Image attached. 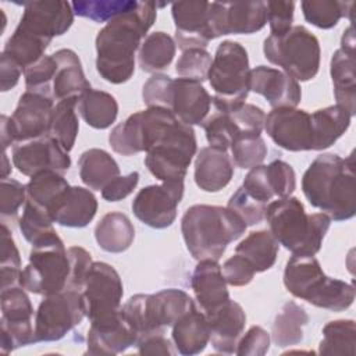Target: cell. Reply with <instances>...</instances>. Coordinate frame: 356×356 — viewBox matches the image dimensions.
<instances>
[{
  "mask_svg": "<svg viewBox=\"0 0 356 356\" xmlns=\"http://www.w3.org/2000/svg\"><path fill=\"white\" fill-rule=\"evenodd\" d=\"M264 57L296 81L313 79L320 68L318 39L303 25H293L282 35H268L263 44Z\"/></svg>",
  "mask_w": 356,
  "mask_h": 356,
  "instance_id": "9",
  "label": "cell"
},
{
  "mask_svg": "<svg viewBox=\"0 0 356 356\" xmlns=\"http://www.w3.org/2000/svg\"><path fill=\"white\" fill-rule=\"evenodd\" d=\"M138 335L121 314L92 321L88 330L89 355H118L131 346H136Z\"/></svg>",
  "mask_w": 356,
  "mask_h": 356,
  "instance_id": "24",
  "label": "cell"
},
{
  "mask_svg": "<svg viewBox=\"0 0 356 356\" xmlns=\"http://www.w3.org/2000/svg\"><path fill=\"white\" fill-rule=\"evenodd\" d=\"M191 286L203 313L216 309L229 299L227 281L217 260H199L191 278Z\"/></svg>",
  "mask_w": 356,
  "mask_h": 356,
  "instance_id": "27",
  "label": "cell"
},
{
  "mask_svg": "<svg viewBox=\"0 0 356 356\" xmlns=\"http://www.w3.org/2000/svg\"><path fill=\"white\" fill-rule=\"evenodd\" d=\"M229 147L234 165L242 170H250L260 165L268 152L261 135H241Z\"/></svg>",
  "mask_w": 356,
  "mask_h": 356,
  "instance_id": "47",
  "label": "cell"
},
{
  "mask_svg": "<svg viewBox=\"0 0 356 356\" xmlns=\"http://www.w3.org/2000/svg\"><path fill=\"white\" fill-rule=\"evenodd\" d=\"M70 273L68 249L57 236L32 246L29 263L19 275V285L26 292L47 296L67 289Z\"/></svg>",
  "mask_w": 356,
  "mask_h": 356,
  "instance_id": "11",
  "label": "cell"
},
{
  "mask_svg": "<svg viewBox=\"0 0 356 356\" xmlns=\"http://www.w3.org/2000/svg\"><path fill=\"white\" fill-rule=\"evenodd\" d=\"M171 338L178 353L185 356L202 353L210 342L206 314L197 309L182 314L172 325Z\"/></svg>",
  "mask_w": 356,
  "mask_h": 356,
  "instance_id": "30",
  "label": "cell"
},
{
  "mask_svg": "<svg viewBox=\"0 0 356 356\" xmlns=\"http://www.w3.org/2000/svg\"><path fill=\"white\" fill-rule=\"evenodd\" d=\"M210 1H175L171 14L175 24V44L184 51L206 49L214 39L210 28Z\"/></svg>",
  "mask_w": 356,
  "mask_h": 356,
  "instance_id": "22",
  "label": "cell"
},
{
  "mask_svg": "<svg viewBox=\"0 0 356 356\" xmlns=\"http://www.w3.org/2000/svg\"><path fill=\"white\" fill-rule=\"evenodd\" d=\"M26 185L14 178H4L0 184V214L1 218L14 220L26 203Z\"/></svg>",
  "mask_w": 356,
  "mask_h": 356,
  "instance_id": "52",
  "label": "cell"
},
{
  "mask_svg": "<svg viewBox=\"0 0 356 356\" xmlns=\"http://www.w3.org/2000/svg\"><path fill=\"white\" fill-rule=\"evenodd\" d=\"M95 239L103 250L122 253L131 248L135 239V228L124 213L110 211L96 224Z\"/></svg>",
  "mask_w": 356,
  "mask_h": 356,
  "instance_id": "34",
  "label": "cell"
},
{
  "mask_svg": "<svg viewBox=\"0 0 356 356\" xmlns=\"http://www.w3.org/2000/svg\"><path fill=\"white\" fill-rule=\"evenodd\" d=\"M21 257L13 239L11 231L1 222V257H0V278L1 289L19 285L21 275Z\"/></svg>",
  "mask_w": 356,
  "mask_h": 356,
  "instance_id": "48",
  "label": "cell"
},
{
  "mask_svg": "<svg viewBox=\"0 0 356 356\" xmlns=\"http://www.w3.org/2000/svg\"><path fill=\"white\" fill-rule=\"evenodd\" d=\"M139 355H175L177 349L172 348L170 339L164 337V332H154L140 338L136 343Z\"/></svg>",
  "mask_w": 356,
  "mask_h": 356,
  "instance_id": "59",
  "label": "cell"
},
{
  "mask_svg": "<svg viewBox=\"0 0 356 356\" xmlns=\"http://www.w3.org/2000/svg\"><path fill=\"white\" fill-rule=\"evenodd\" d=\"M249 57L246 49L234 40H224L216 49L209 70V83L214 90L211 103L220 113H231L239 108L249 89Z\"/></svg>",
  "mask_w": 356,
  "mask_h": 356,
  "instance_id": "7",
  "label": "cell"
},
{
  "mask_svg": "<svg viewBox=\"0 0 356 356\" xmlns=\"http://www.w3.org/2000/svg\"><path fill=\"white\" fill-rule=\"evenodd\" d=\"M248 225L243 220L222 206L193 204L181 218V232L185 246L193 259L220 260L227 246L241 238Z\"/></svg>",
  "mask_w": 356,
  "mask_h": 356,
  "instance_id": "3",
  "label": "cell"
},
{
  "mask_svg": "<svg viewBox=\"0 0 356 356\" xmlns=\"http://www.w3.org/2000/svg\"><path fill=\"white\" fill-rule=\"evenodd\" d=\"M202 127L210 146L221 150H228L232 142L242 135L229 113L216 111L203 121Z\"/></svg>",
  "mask_w": 356,
  "mask_h": 356,
  "instance_id": "46",
  "label": "cell"
},
{
  "mask_svg": "<svg viewBox=\"0 0 356 356\" xmlns=\"http://www.w3.org/2000/svg\"><path fill=\"white\" fill-rule=\"evenodd\" d=\"M139 182V172L132 171L128 175H120L113 179L103 191L102 197L107 202H118L129 196L134 189L138 186Z\"/></svg>",
  "mask_w": 356,
  "mask_h": 356,
  "instance_id": "58",
  "label": "cell"
},
{
  "mask_svg": "<svg viewBox=\"0 0 356 356\" xmlns=\"http://www.w3.org/2000/svg\"><path fill=\"white\" fill-rule=\"evenodd\" d=\"M71 185L63 174L56 171H44L31 177L26 184V200L44 210L49 216ZM51 218V217H50Z\"/></svg>",
  "mask_w": 356,
  "mask_h": 356,
  "instance_id": "37",
  "label": "cell"
},
{
  "mask_svg": "<svg viewBox=\"0 0 356 356\" xmlns=\"http://www.w3.org/2000/svg\"><path fill=\"white\" fill-rule=\"evenodd\" d=\"M222 274L227 285L245 286L253 280L256 270L246 257L235 253L222 264Z\"/></svg>",
  "mask_w": 356,
  "mask_h": 356,
  "instance_id": "56",
  "label": "cell"
},
{
  "mask_svg": "<svg viewBox=\"0 0 356 356\" xmlns=\"http://www.w3.org/2000/svg\"><path fill=\"white\" fill-rule=\"evenodd\" d=\"M159 6L164 4L138 1L135 8L113 18L97 32L96 70L104 81L120 85L132 78L135 53L154 24Z\"/></svg>",
  "mask_w": 356,
  "mask_h": 356,
  "instance_id": "1",
  "label": "cell"
},
{
  "mask_svg": "<svg viewBox=\"0 0 356 356\" xmlns=\"http://www.w3.org/2000/svg\"><path fill=\"white\" fill-rule=\"evenodd\" d=\"M136 3V0H79L71 4L75 15L100 24L131 11Z\"/></svg>",
  "mask_w": 356,
  "mask_h": 356,
  "instance_id": "45",
  "label": "cell"
},
{
  "mask_svg": "<svg viewBox=\"0 0 356 356\" xmlns=\"http://www.w3.org/2000/svg\"><path fill=\"white\" fill-rule=\"evenodd\" d=\"M177 51L175 40L165 32L157 31L146 35L143 39L139 53L138 63L142 71L149 74H157L167 68L174 60Z\"/></svg>",
  "mask_w": 356,
  "mask_h": 356,
  "instance_id": "39",
  "label": "cell"
},
{
  "mask_svg": "<svg viewBox=\"0 0 356 356\" xmlns=\"http://www.w3.org/2000/svg\"><path fill=\"white\" fill-rule=\"evenodd\" d=\"M50 43L51 42L40 39L17 26L7 39L3 53L10 56L22 67V70H25L28 65L44 56V51Z\"/></svg>",
  "mask_w": 356,
  "mask_h": 356,
  "instance_id": "42",
  "label": "cell"
},
{
  "mask_svg": "<svg viewBox=\"0 0 356 356\" xmlns=\"http://www.w3.org/2000/svg\"><path fill=\"white\" fill-rule=\"evenodd\" d=\"M81 181L92 191L102 192L113 179L120 177V167L114 157L103 149L92 147L78 159Z\"/></svg>",
  "mask_w": 356,
  "mask_h": 356,
  "instance_id": "32",
  "label": "cell"
},
{
  "mask_svg": "<svg viewBox=\"0 0 356 356\" xmlns=\"http://www.w3.org/2000/svg\"><path fill=\"white\" fill-rule=\"evenodd\" d=\"M355 50L338 49L330 63L334 96L337 104L343 107L352 117L356 114V75Z\"/></svg>",
  "mask_w": 356,
  "mask_h": 356,
  "instance_id": "31",
  "label": "cell"
},
{
  "mask_svg": "<svg viewBox=\"0 0 356 356\" xmlns=\"http://www.w3.org/2000/svg\"><path fill=\"white\" fill-rule=\"evenodd\" d=\"M196 309L193 299L182 289L168 288L156 293H136L122 306L121 314L134 328L138 341L149 334L164 332L185 313Z\"/></svg>",
  "mask_w": 356,
  "mask_h": 356,
  "instance_id": "8",
  "label": "cell"
},
{
  "mask_svg": "<svg viewBox=\"0 0 356 356\" xmlns=\"http://www.w3.org/2000/svg\"><path fill=\"white\" fill-rule=\"evenodd\" d=\"M54 99L51 96L25 90L17 103L14 113L0 117V139L3 152L18 142L50 135Z\"/></svg>",
  "mask_w": 356,
  "mask_h": 356,
  "instance_id": "12",
  "label": "cell"
},
{
  "mask_svg": "<svg viewBox=\"0 0 356 356\" xmlns=\"http://www.w3.org/2000/svg\"><path fill=\"white\" fill-rule=\"evenodd\" d=\"M76 108L83 121L95 129L111 127L118 115V103L115 97L104 90L89 89L78 100Z\"/></svg>",
  "mask_w": 356,
  "mask_h": 356,
  "instance_id": "35",
  "label": "cell"
},
{
  "mask_svg": "<svg viewBox=\"0 0 356 356\" xmlns=\"http://www.w3.org/2000/svg\"><path fill=\"white\" fill-rule=\"evenodd\" d=\"M356 324L353 320H334L323 327L320 355H355Z\"/></svg>",
  "mask_w": 356,
  "mask_h": 356,
  "instance_id": "41",
  "label": "cell"
},
{
  "mask_svg": "<svg viewBox=\"0 0 356 356\" xmlns=\"http://www.w3.org/2000/svg\"><path fill=\"white\" fill-rule=\"evenodd\" d=\"M56 68H57V63L53 54L50 56L44 54L38 61L28 65L24 70L26 90L51 96V85H53Z\"/></svg>",
  "mask_w": 356,
  "mask_h": 356,
  "instance_id": "50",
  "label": "cell"
},
{
  "mask_svg": "<svg viewBox=\"0 0 356 356\" xmlns=\"http://www.w3.org/2000/svg\"><path fill=\"white\" fill-rule=\"evenodd\" d=\"M18 227L24 238L32 246L58 236L53 227V220L50 218V216L29 200H26L24 206L22 216L18 220Z\"/></svg>",
  "mask_w": 356,
  "mask_h": 356,
  "instance_id": "44",
  "label": "cell"
},
{
  "mask_svg": "<svg viewBox=\"0 0 356 356\" xmlns=\"http://www.w3.org/2000/svg\"><path fill=\"white\" fill-rule=\"evenodd\" d=\"M68 257H70L71 273H70L67 289L82 291L85 275H86L90 264L93 263L92 256L86 249H83L81 246H71V248H68Z\"/></svg>",
  "mask_w": 356,
  "mask_h": 356,
  "instance_id": "57",
  "label": "cell"
},
{
  "mask_svg": "<svg viewBox=\"0 0 356 356\" xmlns=\"http://www.w3.org/2000/svg\"><path fill=\"white\" fill-rule=\"evenodd\" d=\"M174 120H177L175 114L167 108L147 107L117 124L108 134V143L121 156L147 152Z\"/></svg>",
  "mask_w": 356,
  "mask_h": 356,
  "instance_id": "13",
  "label": "cell"
},
{
  "mask_svg": "<svg viewBox=\"0 0 356 356\" xmlns=\"http://www.w3.org/2000/svg\"><path fill=\"white\" fill-rule=\"evenodd\" d=\"M270 349V334L260 325H252L238 339L235 353L239 356H263Z\"/></svg>",
  "mask_w": 356,
  "mask_h": 356,
  "instance_id": "54",
  "label": "cell"
},
{
  "mask_svg": "<svg viewBox=\"0 0 356 356\" xmlns=\"http://www.w3.org/2000/svg\"><path fill=\"white\" fill-rule=\"evenodd\" d=\"M227 207L236 213L243 222L250 227L261 222L266 214L267 204L252 197L242 186H239L229 197Z\"/></svg>",
  "mask_w": 356,
  "mask_h": 356,
  "instance_id": "51",
  "label": "cell"
},
{
  "mask_svg": "<svg viewBox=\"0 0 356 356\" xmlns=\"http://www.w3.org/2000/svg\"><path fill=\"white\" fill-rule=\"evenodd\" d=\"M24 72L22 67L13 60L10 56H7L6 53L1 51V57H0V86H1V92H7L10 89H13L18 81L21 74Z\"/></svg>",
  "mask_w": 356,
  "mask_h": 356,
  "instance_id": "60",
  "label": "cell"
},
{
  "mask_svg": "<svg viewBox=\"0 0 356 356\" xmlns=\"http://www.w3.org/2000/svg\"><path fill=\"white\" fill-rule=\"evenodd\" d=\"M209 11L214 39L232 33L250 35L267 24L266 1H211Z\"/></svg>",
  "mask_w": 356,
  "mask_h": 356,
  "instance_id": "19",
  "label": "cell"
},
{
  "mask_svg": "<svg viewBox=\"0 0 356 356\" xmlns=\"http://www.w3.org/2000/svg\"><path fill=\"white\" fill-rule=\"evenodd\" d=\"M97 200L89 188L70 186L50 217L53 222L61 227L70 228H83L96 216Z\"/></svg>",
  "mask_w": 356,
  "mask_h": 356,
  "instance_id": "29",
  "label": "cell"
},
{
  "mask_svg": "<svg viewBox=\"0 0 356 356\" xmlns=\"http://www.w3.org/2000/svg\"><path fill=\"white\" fill-rule=\"evenodd\" d=\"M355 157L335 153L317 156L302 177V191L307 202L334 221H345L356 213Z\"/></svg>",
  "mask_w": 356,
  "mask_h": 356,
  "instance_id": "2",
  "label": "cell"
},
{
  "mask_svg": "<svg viewBox=\"0 0 356 356\" xmlns=\"http://www.w3.org/2000/svg\"><path fill=\"white\" fill-rule=\"evenodd\" d=\"M267 177L274 192V196H291L296 188V175L291 164L282 160H273L266 165Z\"/></svg>",
  "mask_w": 356,
  "mask_h": 356,
  "instance_id": "53",
  "label": "cell"
},
{
  "mask_svg": "<svg viewBox=\"0 0 356 356\" xmlns=\"http://www.w3.org/2000/svg\"><path fill=\"white\" fill-rule=\"evenodd\" d=\"M0 350L7 355L21 346L35 343V310L21 285L1 289L0 295Z\"/></svg>",
  "mask_w": 356,
  "mask_h": 356,
  "instance_id": "15",
  "label": "cell"
},
{
  "mask_svg": "<svg viewBox=\"0 0 356 356\" xmlns=\"http://www.w3.org/2000/svg\"><path fill=\"white\" fill-rule=\"evenodd\" d=\"M13 164L26 177L44 171L64 174L71 167V157L51 135L18 142L13 146Z\"/></svg>",
  "mask_w": 356,
  "mask_h": 356,
  "instance_id": "18",
  "label": "cell"
},
{
  "mask_svg": "<svg viewBox=\"0 0 356 356\" xmlns=\"http://www.w3.org/2000/svg\"><path fill=\"white\" fill-rule=\"evenodd\" d=\"M278 250V241L267 229L252 231L235 248V253L246 257L254 267L256 273L270 270L277 260Z\"/></svg>",
  "mask_w": 356,
  "mask_h": 356,
  "instance_id": "38",
  "label": "cell"
},
{
  "mask_svg": "<svg viewBox=\"0 0 356 356\" xmlns=\"http://www.w3.org/2000/svg\"><path fill=\"white\" fill-rule=\"evenodd\" d=\"M266 7L270 35H282L292 28L295 11L293 1H266Z\"/></svg>",
  "mask_w": 356,
  "mask_h": 356,
  "instance_id": "55",
  "label": "cell"
},
{
  "mask_svg": "<svg viewBox=\"0 0 356 356\" xmlns=\"http://www.w3.org/2000/svg\"><path fill=\"white\" fill-rule=\"evenodd\" d=\"M310 115L313 125V150H324L332 146L348 131L352 120V115L338 104L318 108Z\"/></svg>",
  "mask_w": 356,
  "mask_h": 356,
  "instance_id": "33",
  "label": "cell"
},
{
  "mask_svg": "<svg viewBox=\"0 0 356 356\" xmlns=\"http://www.w3.org/2000/svg\"><path fill=\"white\" fill-rule=\"evenodd\" d=\"M286 291L307 303L330 312H343L355 300V286L325 275L314 256H293L284 270Z\"/></svg>",
  "mask_w": 356,
  "mask_h": 356,
  "instance_id": "5",
  "label": "cell"
},
{
  "mask_svg": "<svg viewBox=\"0 0 356 356\" xmlns=\"http://www.w3.org/2000/svg\"><path fill=\"white\" fill-rule=\"evenodd\" d=\"M234 177V161L227 150L202 147L195 159V184L204 192H220Z\"/></svg>",
  "mask_w": 356,
  "mask_h": 356,
  "instance_id": "26",
  "label": "cell"
},
{
  "mask_svg": "<svg viewBox=\"0 0 356 356\" xmlns=\"http://www.w3.org/2000/svg\"><path fill=\"white\" fill-rule=\"evenodd\" d=\"M196 149L193 128L177 118L146 152L145 165L161 182L184 181Z\"/></svg>",
  "mask_w": 356,
  "mask_h": 356,
  "instance_id": "10",
  "label": "cell"
},
{
  "mask_svg": "<svg viewBox=\"0 0 356 356\" xmlns=\"http://www.w3.org/2000/svg\"><path fill=\"white\" fill-rule=\"evenodd\" d=\"M213 57L206 49L184 50L175 64V72L179 78H186L199 83L207 79Z\"/></svg>",
  "mask_w": 356,
  "mask_h": 356,
  "instance_id": "49",
  "label": "cell"
},
{
  "mask_svg": "<svg viewBox=\"0 0 356 356\" xmlns=\"http://www.w3.org/2000/svg\"><path fill=\"white\" fill-rule=\"evenodd\" d=\"M142 99L147 107L167 108L191 127L202 125L211 106V96L202 83L159 72L143 83Z\"/></svg>",
  "mask_w": 356,
  "mask_h": 356,
  "instance_id": "6",
  "label": "cell"
},
{
  "mask_svg": "<svg viewBox=\"0 0 356 356\" xmlns=\"http://www.w3.org/2000/svg\"><path fill=\"white\" fill-rule=\"evenodd\" d=\"M10 172H11V164L8 161L7 152H3V157H1V179L8 178Z\"/></svg>",
  "mask_w": 356,
  "mask_h": 356,
  "instance_id": "61",
  "label": "cell"
},
{
  "mask_svg": "<svg viewBox=\"0 0 356 356\" xmlns=\"http://www.w3.org/2000/svg\"><path fill=\"white\" fill-rule=\"evenodd\" d=\"M81 293L85 316L92 323L120 312L124 286L113 266L104 261H93L85 275Z\"/></svg>",
  "mask_w": 356,
  "mask_h": 356,
  "instance_id": "16",
  "label": "cell"
},
{
  "mask_svg": "<svg viewBox=\"0 0 356 356\" xmlns=\"http://www.w3.org/2000/svg\"><path fill=\"white\" fill-rule=\"evenodd\" d=\"M264 129L271 140L289 152L313 150L312 115L296 107L273 108L264 121Z\"/></svg>",
  "mask_w": 356,
  "mask_h": 356,
  "instance_id": "20",
  "label": "cell"
},
{
  "mask_svg": "<svg viewBox=\"0 0 356 356\" xmlns=\"http://www.w3.org/2000/svg\"><path fill=\"white\" fill-rule=\"evenodd\" d=\"M72 4L60 0H40L24 3V13L18 28L40 39L51 42L64 35L74 22Z\"/></svg>",
  "mask_w": 356,
  "mask_h": 356,
  "instance_id": "21",
  "label": "cell"
},
{
  "mask_svg": "<svg viewBox=\"0 0 356 356\" xmlns=\"http://www.w3.org/2000/svg\"><path fill=\"white\" fill-rule=\"evenodd\" d=\"M204 314L210 328V342L213 349L224 355L235 353L238 339L246 324V314L242 306L238 302L228 299Z\"/></svg>",
  "mask_w": 356,
  "mask_h": 356,
  "instance_id": "25",
  "label": "cell"
},
{
  "mask_svg": "<svg viewBox=\"0 0 356 356\" xmlns=\"http://www.w3.org/2000/svg\"><path fill=\"white\" fill-rule=\"evenodd\" d=\"M309 323V314L306 310L293 300L282 305L275 314L271 337L277 346L286 348L298 345L303 339V328Z\"/></svg>",
  "mask_w": 356,
  "mask_h": 356,
  "instance_id": "36",
  "label": "cell"
},
{
  "mask_svg": "<svg viewBox=\"0 0 356 356\" xmlns=\"http://www.w3.org/2000/svg\"><path fill=\"white\" fill-rule=\"evenodd\" d=\"M184 196V181H167L140 189L132 200L135 217L156 229H163L177 218V207Z\"/></svg>",
  "mask_w": 356,
  "mask_h": 356,
  "instance_id": "17",
  "label": "cell"
},
{
  "mask_svg": "<svg viewBox=\"0 0 356 356\" xmlns=\"http://www.w3.org/2000/svg\"><path fill=\"white\" fill-rule=\"evenodd\" d=\"M353 6V1L335 0H307L300 3L305 19L320 29H331L337 26L343 17L352 21Z\"/></svg>",
  "mask_w": 356,
  "mask_h": 356,
  "instance_id": "40",
  "label": "cell"
},
{
  "mask_svg": "<svg viewBox=\"0 0 356 356\" xmlns=\"http://www.w3.org/2000/svg\"><path fill=\"white\" fill-rule=\"evenodd\" d=\"M249 89L261 95L273 108L296 107L302 99V89L296 79L267 65H257L250 70Z\"/></svg>",
  "mask_w": 356,
  "mask_h": 356,
  "instance_id": "23",
  "label": "cell"
},
{
  "mask_svg": "<svg viewBox=\"0 0 356 356\" xmlns=\"http://www.w3.org/2000/svg\"><path fill=\"white\" fill-rule=\"evenodd\" d=\"M83 317L86 316L81 291L65 289L43 296L35 313V343L64 338Z\"/></svg>",
  "mask_w": 356,
  "mask_h": 356,
  "instance_id": "14",
  "label": "cell"
},
{
  "mask_svg": "<svg viewBox=\"0 0 356 356\" xmlns=\"http://www.w3.org/2000/svg\"><path fill=\"white\" fill-rule=\"evenodd\" d=\"M264 218L278 243L293 256L317 254L331 225V218L324 213L307 214L303 203L295 196L270 202Z\"/></svg>",
  "mask_w": 356,
  "mask_h": 356,
  "instance_id": "4",
  "label": "cell"
},
{
  "mask_svg": "<svg viewBox=\"0 0 356 356\" xmlns=\"http://www.w3.org/2000/svg\"><path fill=\"white\" fill-rule=\"evenodd\" d=\"M57 63L51 96L60 102L64 99H79L86 90L92 89L83 74V68L78 54L71 49H60L53 53Z\"/></svg>",
  "mask_w": 356,
  "mask_h": 356,
  "instance_id": "28",
  "label": "cell"
},
{
  "mask_svg": "<svg viewBox=\"0 0 356 356\" xmlns=\"http://www.w3.org/2000/svg\"><path fill=\"white\" fill-rule=\"evenodd\" d=\"M76 99H64L54 104L50 135L56 138L60 145L70 152L76 140L79 122L76 115Z\"/></svg>",
  "mask_w": 356,
  "mask_h": 356,
  "instance_id": "43",
  "label": "cell"
}]
</instances>
